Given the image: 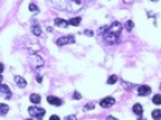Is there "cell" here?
I'll return each mask as SVG.
<instances>
[{"mask_svg":"<svg viewBox=\"0 0 161 120\" xmlns=\"http://www.w3.org/2000/svg\"><path fill=\"white\" fill-rule=\"evenodd\" d=\"M121 29H123V25L119 23V22H113L112 25H110L108 30L103 35V40L107 45H113L118 41L119 36H120V33H121Z\"/></svg>","mask_w":161,"mask_h":120,"instance_id":"cell-1","label":"cell"},{"mask_svg":"<svg viewBox=\"0 0 161 120\" xmlns=\"http://www.w3.org/2000/svg\"><path fill=\"white\" fill-rule=\"evenodd\" d=\"M28 112H29V114L33 118H36L37 120H41L44 118V115L46 114V111L44 108H39V107H34V106L29 107L28 108Z\"/></svg>","mask_w":161,"mask_h":120,"instance_id":"cell-2","label":"cell"},{"mask_svg":"<svg viewBox=\"0 0 161 120\" xmlns=\"http://www.w3.org/2000/svg\"><path fill=\"white\" fill-rule=\"evenodd\" d=\"M76 42V39L73 35H68V36H61L57 40V45L58 46H64V45H71V43H75Z\"/></svg>","mask_w":161,"mask_h":120,"instance_id":"cell-3","label":"cell"},{"mask_svg":"<svg viewBox=\"0 0 161 120\" xmlns=\"http://www.w3.org/2000/svg\"><path fill=\"white\" fill-rule=\"evenodd\" d=\"M115 103V100L113 97H105L100 101V106L102 108H110L111 106H113Z\"/></svg>","mask_w":161,"mask_h":120,"instance_id":"cell-4","label":"cell"},{"mask_svg":"<svg viewBox=\"0 0 161 120\" xmlns=\"http://www.w3.org/2000/svg\"><path fill=\"white\" fill-rule=\"evenodd\" d=\"M150 93H152V89H150L149 85L143 84V85H139L138 87V95L139 96H147L149 95Z\"/></svg>","mask_w":161,"mask_h":120,"instance_id":"cell-5","label":"cell"},{"mask_svg":"<svg viewBox=\"0 0 161 120\" xmlns=\"http://www.w3.org/2000/svg\"><path fill=\"white\" fill-rule=\"evenodd\" d=\"M47 101H48L49 105H53V106H57V107H59V106L63 105V101L59 97H55V96H52V95L47 97Z\"/></svg>","mask_w":161,"mask_h":120,"instance_id":"cell-6","label":"cell"},{"mask_svg":"<svg viewBox=\"0 0 161 120\" xmlns=\"http://www.w3.org/2000/svg\"><path fill=\"white\" fill-rule=\"evenodd\" d=\"M0 91H1V95L4 96L6 100H9V98H11V90H10V88L7 87V85H5V84H1V87H0Z\"/></svg>","mask_w":161,"mask_h":120,"instance_id":"cell-7","label":"cell"},{"mask_svg":"<svg viewBox=\"0 0 161 120\" xmlns=\"http://www.w3.org/2000/svg\"><path fill=\"white\" fill-rule=\"evenodd\" d=\"M15 83L17 84V87L19 88H25L26 87V81L21 76H15Z\"/></svg>","mask_w":161,"mask_h":120,"instance_id":"cell-8","label":"cell"},{"mask_svg":"<svg viewBox=\"0 0 161 120\" xmlns=\"http://www.w3.org/2000/svg\"><path fill=\"white\" fill-rule=\"evenodd\" d=\"M54 24L57 26H60V28H68L69 26V22H66L65 19H61V18H55L54 19Z\"/></svg>","mask_w":161,"mask_h":120,"instance_id":"cell-9","label":"cell"},{"mask_svg":"<svg viewBox=\"0 0 161 120\" xmlns=\"http://www.w3.org/2000/svg\"><path fill=\"white\" fill-rule=\"evenodd\" d=\"M132 111H134V113H135L136 115H142V114H143V107H142L139 103L134 105V107H132Z\"/></svg>","mask_w":161,"mask_h":120,"instance_id":"cell-10","label":"cell"},{"mask_svg":"<svg viewBox=\"0 0 161 120\" xmlns=\"http://www.w3.org/2000/svg\"><path fill=\"white\" fill-rule=\"evenodd\" d=\"M82 22V18L81 17H75V18H70L69 19V24L72 25V26H78Z\"/></svg>","mask_w":161,"mask_h":120,"instance_id":"cell-11","label":"cell"},{"mask_svg":"<svg viewBox=\"0 0 161 120\" xmlns=\"http://www.w3.org/2000/svg\"><path fill=\"white\" fill-rule=\"evenodd\" d=\"M30 101L33 102V103H40L41 102V96L39 95V94H31L30 95Z\"/></svg>","mask_w":161,"mask_h":120,"instance_id":"cell-12","label":"cell"},{"mask_svg":"<svg viewBox=\"0 0 161 120\" xmlns=\"http://www.w3.org/2000/svg\"><path fill=\"white\" fill-rule=\"evenodd\" d=\"M152 117L154 120H160L161 119V109H154L152 112Z\"/></svg>","mask_w":161,"mask_h":120,"instance_id":"cell-13","label":"cell"},{"mask_svg":"<svg viewBox=\"0 0 161 120\" xmlns=\"http://www.w3.org/2000/svg\"><path fill=\"white\" fill-rule=\"evenodd\" d=\"M31 31H33V34L36 35V36H40V35L42 34V30H41V28H40L39 25H34V26L31 28Z\"/></svg>","mask_w":161,"mask_h":120,"instance_id":"cell-14","label":"cell"},{"mask_svg":"<svg viewBox=\"0 0 161 120\" xmlns=\"http://www.w3.org/2000/svg\"><path fill=\"white\" fill-rule=\"evenodd\" d=\"M0 109H1V115H5L10 111V107L7 105H5V103H1L0 105Z\"/></svg>","mask_w":161,"mask_h":120,"instance_id":"cell-15","label":"cell"},{"mask_svg":"<svg viewBox=\"0 0 161 120\" xmlns=\"http://www.w3.org/2000/svg\"><path fill=\"white\" fill-rule=\"evenodd\" d=\"M117 81H118V77H117L115 74H112V76L108 77V79H107V84H114V83H117Z\"/></svg>","mask_w":161,"mask_h":120,"instance_id":"cell-16","label":"cell"},{"mask_svg":"<svg viewBox=\"0 0 161 120\" xmlns=\"http://www.w3.org/2000/svg\"><path fill=\"white\" fill-rule=\"evenodd\" d=\"M153 103L154 105H161V95L160 94H156L153 97Z\"/></svg>","mask_w":161,"mask_h":120,"instance_id":"cell-17","label":"cell"},{"mask_svg":"<svg viewBox=\"0 0 161 120\" xmlns=\"http://www.w3.org/2000/svg\"><path fill=\"white\" fill-rule=\"evenodd\" d=\"M134 26H135V24H134L132 21H128V22L125 23V28H126L128 31H131V30L134 29Z\"/></svg>","mask_w":161,"mask_h":120,"instance_id":"cell-18","label":"cell"},{"mask_svg":"<svg viewBox=\"0 0 161 120\" xmlns=\"http://www.w3.org/2000/svg\"><path fill=\"white\" fill-rule=\"evenodd\" d=\"M29 10H30L31 12H39V7H37L35 4H33V2L29 5Z\"/></svg>","mask_w":161,"mask_h":120,"instance_id":"cell-19","label":"cell"},{"mask_svg":"<svg viewBox=\"0 0 161 120\" xmlns=\"http://www.w3.org/2000/svg\"><path fill=\"white\" fill-rule=\"evenodd\" d=\"M94 108H95V105L93 102H90V103H88V105L84 106V111H92Z\"/></svg>","mask_w":161,"mask_h":120,"instance_id":"cell-20","label":"cell"},{"mask_svg":"<svg viewBox=\"0 0 161 120\" xmlns=\"http://www.w3.org/2000/svg\"><path fill=\"white\" fill-rule=\"evenodd\" d=\"M83 34H84V35H87V36H89V37L94 36V31H92V30H88V29L83 30Z\"/></svg>","mask_w":161,"mask_h":120,"instance_id":"cell-21","label":"cell"},{"mask_svg":"<svg viewBox=\"0 0 161 120\" xmlns=\"http://www.w3.org/2000/svg\"><path fill=\"white\" fill-rule=\"evenodd\" d=\"M72 98H73V100H81V98H82V95H81L78 91H75L73 95H72Z\"/></svg>","mask_w":161,"mask_h":120,"instance_id":"cell-22","label":"cell"},{"mask_svg":"<svg viewBox=\"0 0 161 120\" xmlns=\"http://www.w3.org/2000/svg\"><path fill=\"white\" fill-rule=\"evenodd\" d=\"M49 120H60V118H59L58 115H52V117L49 118Z\"/></svg>","mask_w":161,"mask_h":120,"instance_id":"cell-23","label":"cell"},{"mask_svg":"<svg viewBox=\"0 0 161 120\" xmlns=\"http://www.w3.org/2000/svg\"><path fill=\"white\" fill-rule=\"evenodd\" d=\"M66 120H76V117L75 115H70V117L66 118Z\"/></svg>","mask_w":161,"mask_h":120,"instance_id":"cell-24","label":"cell"},{"mask_svg":"<svg viewBox=\"0 0 161 120\" xmlns=\"http://www.w3.org/2000/svg\"><path fill=\"white\" fill-rule=\"evenodd\" d=\"M106 120H118V119H117V118H114V117H112V115H108Z\"/></svg>","mask_w":161,"mask_h":120,"instance_id":"cell-25","label":"cell"},{"mask_svg":"<svg viewBox=\"0 0 161 120\" xmlns=\"http://www.w3.org/2000/svg\"><path fill=\"white\" fill-rule=\"evenodd\" d=\"M160 90H161V84H160Z\"/></svg>","mask_w":161,"mask_h":120,"instance_id":"cell-26","label":"cell"},{"mask_svg":"<svg viewBox=\"0 0 161 120\" xmlns=\"http://www.w3.org/2000/svg\"><path fill=\"white\" fill-rule=\"evenodd\" d=\"M26 120H33V119H26Z\"/></svg>","mask_w":161,"mask_h":120,"instance_id":"cell-27","label":"cell"},{"mask_svg":"<svg viewBox=\"0 0 161 120\" xmlns=\"http://www.w3.org/2000/svg\"><path fill=\"white\" fill-rule=\"evenodd\" d=\"M139 120H144V119H139Z\"/></svg>","mask_w":161,"mask_h":120,"instance_id":"cell-28","label":"cell"}]
</instances>
